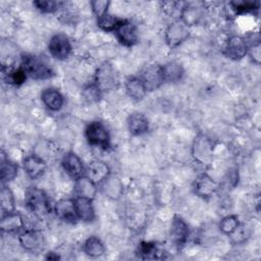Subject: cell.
Segmentation results:
<instances>
[{
  "mask_svg": "<svg viewBox=\"0 0 261 261\" xmlns=\"http://www.w3.org/2000/svg\"><path fill=\"white\" fill-rule=\"evenodd\" d=\"M222 53L225 57L231 60H241L248 54V45L241 36H230L225 41L222 49Z\"/></svg>",
  "mask_w": 261,
  "mask_h": 261,
  "instance_id": "13",
  "label": "cell"
},
{
  "mask_svg": "<svg viewBox=\"0 0 261 261\" xmlns=\"http://www.w3.org/2000/svg\"><path fill=\"white\" fill-rule=\"evenodd\" d=\"M33 4L36 9L42 13H55L59 10V8H62L64 3L55 0H37L34 1Z\"/></svg>",
  "mask_w": 261,
  "mask_h": 261,
  "instance_id": "36",
  "label": "cell"
},
{
  "mask_svg": "<svg viewBox=\"0 0 261 261\" xmlns=\"http://www.w3.org/2000/svg\"><path fill=\"white\" fill-rule=\"evenodd\" d=\"M85 138L89 145L108 150L111 147L110 133L107 126L99 120L89 122L85 128Z\"/></svg>",
  "mask_w": 261,
  "mask_h": 261,
  "instance_id": "3",
  "label": "cell"
},
{
  "mask_svg": "<svg viewBox=\"0 0 261 261\" xmlns=\"http://www.w3.org/2000/svg\"><path fill=\"white\" fill-rule=\"evenodd\" d=\"M102 91L95 85L94 82L86 85L82 90V97L88 103H96L102 98Z\"/></svg>",
  "mask_w": 261,
  "mask_h": 261,
  "instance_id": "35",
  "label": "cell"
},
{
  "mask_svg": "<svg viewBox=\"0 0 261 261\" xmlns=\"http://www.w3.org/2000/svg\"><path fill=\"white\" fill-rule=\"evenodd\" d=\"M124 90L126 95L134 101H142L148 93L145 84L139 75L127 77L124 82Z\"/></svg>",
  "mask_w": 261,
  "mask_h": 261,
  "instance_id": "21",
  "label": "cell"
},
{
  "mask_svg": "<svg viewBox=\"0 0 261 261\" xmlns=\"http://www.w3.org/2000/svg\"><path fill=\"white\" fill-rule=\"evenodd\" d=\"M110 4L111 2L109 0H93L90 2L92 12L96 18L109 12Z\"/></svg>",
  "mask_w": 261,
  "mask_h": 261,
  "instance_id": "37",
  "label": "cell"
},
{
  "mask_svg": "<svg viewBox=\"0 0 261 261\" xmlns=\"http://www.w3.org/2000/svg\"><path fill=\"white\" fill-rule=\"evenodd\" d=\"M214 154V144L212 140L202 134L199 133L193 141L192 144V156L194 160L201 165L208 166L213 161Z\"/></svg>",
  "mask_w": 261,
  "mask_h": 261,
  "instance_id": "4",
  "label": "cell"
},
{
  "mask_svg": "<svg viewBox=\"0 0 261 261\" xmlns=\"http://www.w3.org/2000/svg\"><path fill=\"white\" fill-rule=\"evenodd\" d=\"M139 77L145 84L148 92L159 89L164 83L162 65L158 63H150L144 66L139 73Z\"/></svg>",
  "mask_w": 261,
  "mask_h": 261,
  "instance_id": "10",
  "label": "cell"
},
{
  "mask_svg": "<svg viewBox=\"0 0 261 261\" xmlns=\"http://www.w3.org/2000/svg\"><path fill=\"white\" fill-rule=\"evenodd\" d=\"M162 72L164 83L174 84L181 81L185 75V68L178 61L171 60L162 65Z\"/></svg>",
  "mask_w": 261,
  "mask_h": 261,
  "instance_id": "27",
  "label": "cell"
},
{
  "mask_svg": "<svg viewBox=\"0 0 261 261\" xmlns=\"http://www.w3.org/2000/svg\"><path fill=\"white\" fill-rule=\"evenodd\" d=\"M164 249L156 242L143 241L137 248V255L141 259H161L164 257Z\"/></svg>",
  "mask_w": 261,
  "mask_h": 261,
  "instance_id": "26",
  "label": "cell"
},
{
  "mask_svg": "<svg viewBox=\"0 0 261 261\" xmlns=\"http://www.w3.org/2000/svg\"><path fill=\"white\" fill-rule=\"evenodd\" d=\"M84 253L91 258H99L106 252V247L102 240L96 236L89 237L83 245Z\"/></svg>",
  "mask_w": 261,
  "mask_h": 261,
  "instance_id": "29",
  "label": "cell"
},
{
  "mask_svg": "<svg viewBox=\"0 0 261 261\" xmlns=\"http://www.w3.org/2000/svg\"><path fill=\"white\" fill-rule=\"evenodd\" d=\"M248 55L252 59L255 64H260L261 60V44L257 42L255 44H251L248 46Z\"/></svg>",
  "mask_w": 261,
  "mask_h": 261,
  "instance_id": "38",
  "label": "cell"
},
{
  "mask_svg": "<svg viewBox=\"0 0 261 261\" xmlns=\"http://www.w3.org/2000/svg\"><path fill=\"white\" fill-rule=\"evenodd\" d=\"M18 242L25 251L32 253L41 251L45 244L42 231L36 228H23L18 232Z\"/></svg>",
  "mask_w": 261,
  "mask_h": 261,
  "instance_id": "12",
  "label": "cell"
},
{
  "mask_svg": "<svg viewBox=\"0 0 261 261\" xmlns=\"http://www.w3.org/2000/svg\"><path fill=\"white\" fill-rule=\"evenodd\" d=\"M24 202L27 208L40 218L47 216L53 209L46 192L37 187H31L27 190Z\"/></svg>",
  "mask_w": 261,
  "mask_h": 261,
  "instance_id": "2",
  "label": "cell"
},
{
  "mask_svg": "<svg viewBox=\"0 0 261 261\" xmlns=\"http://www.w3.org/2000/svg\"><path fill=\"white\" fill-rule=\"evenodd\" d=\"M190 237V227L186 220L179 215H174L169 226V238L172 244L181 249L188 242Z\"/></svg>",
  "mask_w": 261,
  "mask_h": 261,
  "instance_id": "11",
  "label": "cell"
},
{
  "mask_svg": "<svg viewBox=\"0 0 261 261\" xmlns=\"http://www.w3.org/2000/svg\"><path fill=\"white\" fill-rule=\"evenodd\" d=\"M206 15V7L203 2H185L182 4L179 19L189 28L199 24Z\"/></svg>",
  "mask_w": 261,
  "mask_h": 261,
  "instance_id": "7",
  "label": "cell"
},
{
  "mask_svg": "<svg viewBox=\"0 0 261 261\" xmlns=\"http://www.w3.org/2000/svg\"><path fill=\"white\" fill-rule=\"evenodd\" d=\"M228 5L236 14L253 13L260 8V2L255 0H236L228 2Z\"/></svg>",
  "mask_w": 261,
  "mask_h": 261,
  "instance_id": "31",
  "label": "cell"
},
{
  "mask_svg": "<svg viewBox=\"0 0 261 261\" xmlns=\"http://www.w3.org/2000/svg\"><path fill=\"white\" fill-rule=\"evenodd\" d=\"M194 193L197 197L208 200L212 198L218 190V184L206 172L200 173L193 185Z\"/></svg>",
  "mask_w": 261,
  "mask_h": 261,
  "instance_id": "14",
  "label": "cell"
},
{
  "mask_svg": "<svg viewBox=\"0 0 261 261\" xmlns=\"http://www.w3.org/2000/svg\"><path fill=\"white\" fill-rule=\"evenodd\" d=\"M110 167L103 160L93 159L86 165L85 175L94 181L97 186H100L104 179L110 175Z\"/></svg>",
  "mask_w": 261,
  "mask_h": 261,
  "instance_id": "17",
  "label": "cell"
},
{
  "mask_svg": "<svg viewBox=\"0 0 261 261\" xmlns=\"http://www.w3.org/2000/svg\"><path fill=\"white\" fill-rule=\"evenodd\" d=\"M241 225V221L239 219V216L236 214H229L224 216L218 224L219 230L226 236H231Z\"/></svg>",
  "mask_w": 261,
  "mask_h": 261,
  "instance_id": "34",
  "label": "cell"
},
{
  "mask_svg": "<svg viewBox=\"0 0 261 261\" xmlns=\"http://www.w3.org/2000/svg\"><path fill=\"white\" fill-rule=\"evenodd\" d=\"M93 82L104 94L113 91L118 87V73L111 63L103 62L96 68Z\"/></svg>",
  "mask_w": 261,
  "mask_h": 261,
  "instance_id": "5",
  "label": "cell"
},
{
  "mask_svg": "<svg viewBox=\"0 0 261 261\" xmlns=\"http://www.w3.org/2000/svg\"><path fill=\"white\" fill-rule=\"evenodd\" d=\"M0 203L2 213L15 211V198L7 185H2L0 192Z\"/></svg>",
  "mask_w": 261,
  "mask_h": 261,
  "instance_id": "33",
  "label": "cell"
},
{
  "mask_svg": "<svg viewBox=\"0 0 261 261\" xmlns=\"http://www.w3.org/2000/svg\"><path fill=\"white\" fill-rule=\"evenodd\" d=\"M0 228L2 232L6 233H18L24 227V219L23 216L15 211L2 213L0 220Z\"/></svg>",
  "mask_w": 261,
  "mask_h": 261,
  "instance_id": "19",
  "label": "cell"
},
{
  "mask_svg": "<svg viewBox=\"0 0 261 261\" xmlns=\"http://www.w3.org/2000/svg\"><path fill=\"white\" fill-rule=\"evenodd\" d=\"M56 217L65 223H75L79 218L75 210L74 198H61L53 206Z\"/></svg>",
  "mask_w": 261,
  "mask_h": 261,
  "instance_id": "16",
  "label": "cell"
},
{
  "mask_svg": "<svg viewBox=\"0 0 261 261\" xmlns=\"http://www.w3.org/2000/svg\"><path fill=\"white\" fill-rule=\"evenodd\" d=\"M61 166L65 173L73 180L85 175L86 165L82 158L73 151H69L63 155L61 159Z\"/></svg>",
  "mask_w": 261,
  "mask_h": 261,
  "instance_id": "15",
  "label": "cell"
},
{
  "mask_svg": "<svg viewBox=\"0 0 261 261\" xmlns=\"http://www.w3.org/2000/svg\"><path fill=\"white\" fill-rule=\"evenodd\" d=\"M100 187L103 194L112 200H118L123 194V184L121 179L112 173L104 179Z\"/></svg>",
  "mask_w": 261,
  "mask_h": 261,
  "instance_id": "24",
  "label": "cell"
},
{
  "mask_svg": "<svg viewBox=\"0 0 261 261\" xmlns=\"http://www.w3.org/2000/svg\"><path fill=\"white\" fill-rule=\"evenodd\" d=\"M73 192L75 197L86 198L94 201L98 193V186L86 175H84L74 180Z\"/></svg>",
  "mask_w": 261,
  "mask_h": 261,
  "instance_id": "22",
  "label": "cell"
},
{
  "mask_svg": "<svg viewBox=\"0 0 261 261\" xmlns=\"http://www.w3.org/2000/svg\"><path fill=\"white\" fill-rule=\"evenodd\" d=\"M53 254H54L53 252H48L45 258L48 259V260H57V259H60V257H59L57 254H55V255H53Z\"/></svg>",
  "mask_w": 261,
  "mask_h": 261,
  "instance_id": "39",
  "label": "cell"
},
{
  "mask_svg": "<svg viewBox=\"0 0 261 261\" xmlns=\"http://www.w3.org/2000/svg\"><path fill=\"white\" fill-rule=\"evenodd\" d=\"M190 37V28L179 18L173 20L165 30L164 39L170 49L177 48Z\"/></svg>",
  "mask_w": 261,
  "mask_h": 261,
  "instance_id": "6",
  "label": "cell"
},
{
  "mask_svg": "<svg viewBox=\"0 0 261 261\" xmlns=\"http://www.w3.org/2000/svg\"><path fill=\"white\" fill-rule=\"evenodd\" d=\"M113 34L118 43L124 47H133L139 41L138 28L129 19L122 18Z\"/></svg>",
  "mask_w": 261,
  "mask_h": 261,
  "instance_id": "9",
  "label": "cell"
},
{
  "mask_svg": "<svg viewBox=\"0 0 261 261\" xmlns=\"http://www.w3.org/2000/svg\"><path fill=\"white\" fill-rule=\"evenodd\" d=\"M0 173H1V184L2 185H8L10 181L15 179L18 173V165L5 157V155L2 152L1 155V168H0Z\"/></svg>",
  "mask_w": 261,
  "mask_h": 261,
  "instance_id": "30",
  "label": "cell"
},
{
  "mask_svg": "<svg viewBox=\"0 0 261 261\" xmlns=\"http://www.w3.org/2000/svg\"><path fill=\"white\" fill-rule=\"evenodd\" d=\"M41 101L44 106L52 111L57 112L64 105V97L61 92L55 88H46L41 93Z\"/></svg>",
  "mask_w": 261,
  "mask_h": 261,
  "instance_id": "20",
  "label": "cell"
},
{
  "mask_svg": "<svg viewBox=\"0 0 261 261\" xmlns=\"http://www.w3.org/2000/svg\"><path fill=\"white\" fill-rule=\"evenodd\" d=\"M20 65L28 76L35 81H45L54 76L53 68L42 56L25 54L21 57Z\"/></svg>",
  "mask_w": 261,
  "mask_h": 261,
  "instance_id": "1",
  "label": "cell"
},
{
  "mask_svg": "<svg viewBox=\"0 0 261 261\" xmlns=\"http://www.w3.org/2000/svg\"><path fill=\"white\" fill-rule=\"evenodd\" d=\"M127 129L133 136H143L149 132V120L140 112H133L126 119Z\"/></svg>",
  "mask_w": 261,
  "mask_h": 261,
  "instance_id": "23",
  "label": "cell"
},
{
  "mask_svg": "<svg viewBox=\"0 0 261 261\" xmlns=\"http://www.w3.org/2000/svg\"><path fill=\"white\" fill-rule=\"evenodd\" d=\"M122 18H119L113 14H111L110 12H107L105 14H103L102 16L96 18V23L97 27L106 33H113L115 31V29L117 28V25L120 23Z\"/></svg>",
  "mask_w": 261,
  "mask_h": 261,
  "instance_id": "32",
  "label": "cell"
},
{
  "mask_svg": "<svg viewBox=\"0 0 261 261\" xmlns=\"http://www.w3.org/2000/svg\"><path fill=\"white\" fill-rule=\"evenodd\" d=\"M74 203L79 220L89 223L95 219V209L93 206V200L74 197Z\"/></svg>",
  "mask_w": 261,
  "mask_h": 261,
  "instance_id": "25",
  "label": "cell"
},
{
  "mask_svg": "<svg viewBox=\"0 0 261 261\" xmlns=\"http://www.w3.org/2000/svg\"><path fill=\"white\" fill-rule=\"evenodd\" d=\"M50 55L57 60H65L72 53V45L69 38L62 33L53 35L48 42Z\"/></svg>",
  "mask_w": 261,
  "mask_h": 261,
  "instance_id": "8",
  "label": "cell"
},
{
  "mask_svg": "<svg viewBox=\"0 0 261 261\" xmlns=\"http://www.w3.org/2000/svg\"><path fill=\"white\" fill-rule=\"evenodd\" d=\"M22 168L31 179L40 178L47 169V162L39 155L31 154L23 158Z\"/></svg>",
  "mask_w": 261,
  "mask_h": 261,
  "instance_id": "18",
  "label": "cell"
},
{
  "mask_svg": "<svg viewBox=\"0 0 261 261\" xmlns=\"http://www.w3.org/2000/svg\"><path fill=\"white\" fill-rule=\"evenodd\" d=\"M2 76L7 84L14 87L21 86L29 77L20 64L16 67H5L2 65Z\"/></svg>",
  "mask_w": 261,
  "mask_h": 261,
  "instance_id": "28",
  "label": "cell"
}]
</instances>
